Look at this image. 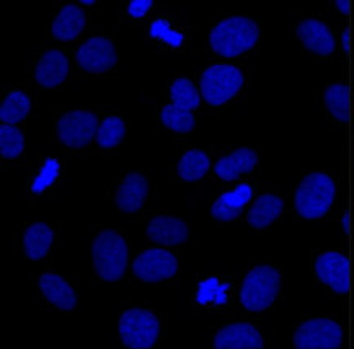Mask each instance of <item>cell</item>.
Returning <instances> with one entry per match:
<instances>
[{
  "instance_id": "25",
  "label": "cell",
  "mask_w": 354,
  "mask_h": 349,
  "mask_svg": "<svg viewBox=\"0 0 354 349\" xmlns=\"http://www.w3.org/2000/svg\"><path fill=\"white\" fill-rule=\"evenodd\" d=\"M325 106L335 120L346 122L349 120V88L344 84H333L326 87Z\"/></svg>"
},
{
  "instance_id": "3",
  "label": "cell",
  "mask_w": 354,
  "mask_h": 349,
  "mask_svg": "<svg viewBox=\"0 0 354 349\" xmlns=\"http://www.w3.org/2000/svg\"><path fill=\"white\" fill-rule=\"evenodd\" d=\"M281 289V273L274 266L260 265L250 270L240 287L243 309L260 314L273 305Z\"/></svg>"
},
{
  "instance_id": "32",
  "label": "cell",
  "mask_w": 354,
  "mask_h": 349,
  "mask_svg": "<svg viewBox=\"0 0 354 349\" xmlns=\"http://www.w3.org/2000/svg\"><path fill=\"white\" fill-rule=\"evenodd\" d=\"M229 289V285L224 284V285H219V281L216 278H211L207 281H204V283L199 284V291H198V302L199 303H207L211 301L217 302V296L219 294H224V291Z\"/></svg>"
},
{
  "instance_id": "20",
  "label": "cell",
  "mask_w": 354,
  "mask_h": 349,
  "mask_svg": "<svg viewBox=\"0 0 354 349\" xmlns=\"http://www.w3.org/2000/svg\"><path fill=\"white\" fill-rule=\"evenodd\" d=\"M283 209L284 202L279 196H276V194H261L250 207L247 214L248 225L257 230L270 227L283 214Z\"/></svg>"
},
{
  "instance_id": "11",
  "label": "cell",
  "mask_w": 354,
  "mask_h": 349,
  "mask_svg": "<svg viewBox=\"0 0 354 349\" xmlns=\"http://www.w3.org/2000/svg\"><path fill=\"white\" fill-rule=\"evenodd\" d=\"M315 274L333 292L348 294L351 285V265L339 252H325L315 260Z\"/></svg>"
},
{
  "instance_id": "29",
  "label": "cell",
  "mask_w": 354,
  "mask_h": 349,
  "mask_svg": "<svg viewBox=\"0 0 354 349\" xmlns=\"http://www.w3.org/2000/svg\"><path fill=\"white\" fill-rule=\"evenodd\" d=\"M25 151V135L17 126H0V155L3 158H17Z\"/></svg>"
},
{
  "instance_id": "28",
  "label": "cell",
  "mask_w": 354,
  "mask_h": 349,
  "mask_svg": "<svg viewBox=\"0 0 354 349\" xmlns=\"http://www.w3.org/2000/svg\"><path fill=\"white\" fill-rule=\"evenodd\" d=\"M160 121L163 122L165 128H169L174 133H189L193 131L194 124H196V120H194L192 111L181 110V108L175 106L174 103L171 105H165L160 113Z\"/></svg>"
},
{
  "instance_id": "14",
  "label": "cell",
  "mask_w": 354,
  "mask_h": 349,
  "mask_svg": "<svg viewBox=\"0 0 354 349\" xmlns=\"http://www.w3.org/2000/svg\"><path fill=\"white\" fill-rule=\"evenodd\" d=\"M188 235V225L178 217L157 216L147 224V237L163 247H176L185 243Z\"/></svg>"
},
{
  "instance_id": "33",
  "label": "cell",
  "mask_w": 354,
  "mask_h": 349,
  "mask_svg": "<svg viewBox=\"0 0 354 349\" xmlns=\"http://www.w3.org/2000/svg\"><path fill=\"white\" fill-rule=\"evenodd\" d=\"M152 0H133L128 6V13L134 18H142L152 8Z\"/></svg>"
},
{
  "instance_id": "36",
  "label": "cell",
  "mask_w": 354,
  "mask_h": 349,
  "mask_svg": "<svg viewBox=\"0 0 354 349\" xmlns=\"http://www.w3.org/2000/svg\"><path fill=\"white\" fill-rule=\"evenodd\" d=\"M82 6H93L95 3V0H82Z\"/></svg>"
},
{
  "instance_id": "35",
  "label": "cell",
  "mask_w": 354,
  "mask_h": 349,
  "mask_svg": "<svg viewBox=\"0 0 354 349\" xmlns=\"http://www.w3.org/2000/svg\"><path fill=\"white\" fill-rule=\"evenodd\" d=\"M343 43H344V49H349V36H348V31H344V35H343Z\"/></svg>"
},
{
  "instance_id": "26",
  "label": "cell",
  "mask_w": 354,
  "mask_h": 349,
  "mask_svg": "<svg viewBox=\"0 0 354 349\" xmlns=\"http://www.w3.org/2000/svg\"><path fill=\"white\" fill-rule=\"evenodd\" d=\"M170 97L175 106L186 111L196 110L199 103H201V95H199L198 88L194 87L193 82L188 79L175 80L170 87Z\"/></svg>"
},
{
  "instance_id": "22",
  "label": "cell",
  "mask_w": 354,
  "mask_h": 349,
  "mask_svg": "<svg viewBox=\"0 0 354 349\" xmlns=\"http://www.w3.org/2000/svg\"><path fill=\"white\" fill-rule=\"evenodd\" d=\"M54 240V232L44 222H35L24 234L25 255L33 261L43 260L48 255Z\"/></svg>"
},
{
  "instance_id": "8",
  "label": "cell",
  "mask_w": 354,
  "mask_h": 349,
  "mask_svg": "<svg viewBox=\"0 0 354 349\" xmlns=\"http://www.w3.org/2000/svg\"><path fill=\"white\" fill-rule=\"evenodd\" d=\"M98 117L90 111L75 110L66 113L57 121V138L71 149L85 147L93 138H97Z\"/></svg>"
},
{
  "instance_id": "1",
  "label": "cell",
  "mask_w": 354,
  "mask_h": 349,
  "mask_svg": "<svg viewBox=\"0 0 354 349\" xmlns=\"http://www.w3.org/2000/svg\"><path fill=\"white\" fill-rule=\"evenodd\" d=\"M260 39V28L247 17H229L217 23L209 33V44L224 57H237L247 53Z\"/></svg>"
},
{
  "instance_id": "27",
  "label": "cell",
  "mask_w": 354,
  "mask_h": 349,
  "mask_svg": "<svg viewBox=\"0 0 354 349\" xmlns=\"http://www.w3.org/2000/svg\"><path fill=\"white\" fill-rule=\"evenodd\" d=\"M126 135V122L120 116H108L98 126L97 144L102 149H113Z\"/></svg>"
},
{
  "instance_id": "31",
  "label": "cell",
  "mask_w": 354,
  "mask_h": 349,
  "mask_svg": "<svg viewBox=\"0 0 354 349\" xmlns=\"http://www.w3.org/2000/svg\"><path fill=\"white\" fill-rule=\"evenodd\" d=\"M151 36L153 38L163 41V43L170 44V46L178 48L183 43V35L178 33V31L171 30L170 23L165 20H156L151 26Z\"/></svg>"
},
{
  "instance_id": "13",
  "label": "cell",
  "mask_w": 354,
  "mask_h": 349,
  "mask_svg": "<svg viewBox=\"0 0 354 349\" xmlns=\"http://www.w3.org/2000/svg\"><path fill=\"white\" fill-rule=\"evenodd\" d=\"M265 346L261 333L250 323H230L214 337L216 349H261Z\"/></svg>"
},
{
  "instance_id": "7",
  "label": "cell",
  "mask_w": 354,
  "mask_h": 349,
  "mask_svg": "<svg viewBox=\"0 0 354 349\" xmlns=\"http://www.w3.org/2000/svg\"><path fill=\"white\" fill-rule=\"evenodd\" d=\"M292 341L297 349H338L343 343V330L331 319H310L297 326Z\"/></svg>"
},
{
  "instance_id": "21",
  "label": "cell",
  "mask_w": 354,
  "mask_h": 349,
  "mask_svg": "<svg viewBox=\"0 0 354 349\" xmlns=\"http://www.w3.org/2000/svg\"><path fill=\"white\" fill-rule=\"evenodd\" d=\"M85 28V13L80 7L66 6L61 8L53 21V35L59 41H72Z\"/></svg>"
},
{
  "instance_id": "30",
  "label": "cell",
  "mask_w": 354,
  "mask_h": 349,
  "mask_svg": "<svg viewBox=\"0 0 354 349\" xmlns=\"http://www.w3.org/2000/svg\"><path fill=\"white\" fill-rule=\"evenodd\" d=\"M59 171H61V165H59V162L56 160V158H48V160H44L38 176H36L33 181L31 191H33L35 194L43 193L44 189L51 187L54 181L57 180Z\"/></svg>"
},
{
  "instance_id": "34",
  "label": "cell",
  "mask_w": 354,
  "mask_h": 349,
  "mask_svg": "<svg viewBox=\"0 0 354 349\" xmlns=\"http://www.w3.org/2000/svg\"><path fill=\"white\" fill-rule=\"evenodd\" d=\"M335 6H337V8L342 13H349V8H351V3H349L348 0H338Z\"/></svg>"
},
{
  "instance_id": "6",
  "label": "cell",
  "mask_w": 354,
  "mask_h": 349,
  "mask_svg": "<svg viewBox=\"0 0 354 349\" xmlns=\"http://www.w3.org/2000/svg\"><path fill=\"white\" fill-rule=\"evenodd\" d=\"M160 323L151 310L131 309L120 319V337L131 349H151L157 343Z\"/></svg>"
},
{
  "instance_id": "10",
  "label": "cell",
  "mask_w": 354,
  "mask_h": 349,
  "mask_svg": "<svg viewBox=\"0 0 354 349\" xmlns=\"http://www.w3.org/2000/svg\"><path fill=\"white\" fill-rule=\"evenodd\" d=\"M75 59L77 64L84 70L100 74V72H106L116 66L118 54L115 44L110 39L103 38V36H92L84 44H80Z\"/></svg>"
},
{
  "instance_id": "17",
  "label": "cell",
  "mask_w": 354,
  "mask_h": 349,
  "mask_svg": "<svg viewBox=\"0 0 354 349\" xmlns=\"http://www.w3.org/2000/svg\"><path fill=\"white\" fill-rule=\"evenodd\" d=\"M253 196V188L250 185H239L232 191L222 193L219 198L212 202L211 216L219 222H230L237 219L243 207L247 206Z\"/></svg>"
},
{
  "instance_id": "18",
  "label": "cell",
  "mask_w": 354,
  "mask_h": 349,
  "mask_svg": "<svg viewBox=\"0 0 354 349\" xmlns=\"http://www.w3.org/2000/svg\"><path fill=\"white\" fill-rule=\"evenodd\" d=\"M258 165V155L253 149L240 147L229 155L222 157L216 163V175L224 181H235L242 175L255 170Z\"/></svg>"
},
{
  "instance_id": "19",
  "label": "cell",
  "mask_w": 354,
  "mask_h": 349,
  "mask_svg": "<svg viewBox=\"0 0 354 349\" xmlns=\"http://www.w3.org/2000/svg\"><path fill=\"white\" fill-rule=\"evenodd\" d=\"M39 291L62 312H71L77 305V294L64 278L54 273H44L39 278Z\"/></svg>"
},
{
  "instance_id": "9",
  "label": "cell",
  "mask_w": 354,
  "mask_h": 349,
  "mask_svg": "<svg viewBox=\"0 0 354 349\" xmlns=\"http://www.w3.org/2000/svg\"><path fill=\"white\" fill-rule=\"evenodd\" d=\"M133 271L136 278L144 283H160V281L171 279L176 276L178 260L174 253L162 250V248H151L136 258Z\"/></svg>"
},
{
  "instance_id": "5",
  "label": "cell",
  "mask_w": 354,
  "mask_h": 349,
  "mask_svg": "<svg viewBox=\"0 0 354 349\" xmlns=\"http://www.w3.org/2000/svg\"><path fill=\"white\" fill-rule=\"evenodd\" d=\"M243 74L239 67L230 64H214L201 75L199 88L204 102L211 106H221L232 100L243 87Z\"/></svg>"
},
{
  "instance_id": "23",
  "label": "cell",
  "mask_w": 354,
  "mask_h": 349,
  "mask_svg": "<svg viewBox=\"0 0 354 349\" xmlns=\"http://www.w3.org/2000/svg\"><path fill=\"white\" fill-rule=\"evenodd\" d=\"M211 160L206 152L203 151H188L181 155L178 162V175L186 183L201 180L209 171Z\"/></svg>"
},
{
  "instance_id": "2",
  "label": "cell",
  "mask_w": 354,
  "mask_h": 349,
  "mask_svg": "<svg viewBox=\"0 0 354 349\" xmlns=\"http://www.w3.org/2000/svg\"><path fill=\"white\" fill-rule=\"evenodd\" d=\"M337 196L335 181L326 173L314 171L304 176L299 183L294 196V206L297 214L307 220H315L324 217L333 206Z\"/></svg>"
},
{
  "instance_id": "4",
  "label": "cell",
  "mask_w": 354,
  "mask_h": 349,
  "mask_svg": "<svg viewBox=\"0 0 354 349\" xmlns=\"http://www.w3.org/2000/svg\"><path fill=\"white\" fill-rule=\"evenodd\" d=\"M92 261L97 274L106 283H116L128 268V245L115 230H103L92 242Z\"/></svg>"
},
{
  "instance_id": "16",
  "label": "cell",
  "mask_w": 354,
  "mask_h": 349,
  "mask_svg": "<svg viewBox=\"0 0 354 349\" xmlns=\"http://www.w3.org/2000/svg\"><path fill=\"white\" fill-rule=\"evenodd\" d=\"M149 185L140 173H128L121 181L116 193V206L126 214H134L144 206L147 199Z\"/></svg>"
},
{
  "instance_id": "24",
  "label": "cell",
  "mask_w": 354,
  "mask_h": 349,
  "mask_svg": "<svg viewBox=\"0 0 354 349\" xmlns=\"http://www.w3.org/2000/svg\"><path fill=\"white\" fill-rule=\"evenodd\" d=\"M31 108L30 98L24 92H10L0 105V120L3 124H15L28 116Z\"/></svg>"
},
{
  "instance_id": "12",
  "label": "cell",
  "mask_w": 354,
  "mask_h": 349,
  "mask_svg": "<svg viewBox=\"0 0 354 349\" xmlns=\"http://www.w3.org/2000/svg\"><path fill=\"white\" fill-rule=\"evenodd\" d=\"M296 33L302 46L310 53L317 54V56H331L335 53V48H337V41H335V36L328 26L324 21L315 20V18L302 20L297 25Z\"/></svg>"
},
{
  "instance_id": "15",
  "label": "cell",
  "mask_w": 354,
  "mask_h": 349,
  "mask_svg": "<svg viewBox=\"0 0 354 349\" xmlns=\"http://www.w3.org/2000/svg\"><path fill=\"white\" fill-rule=\"evenodd\" d=\"M67 75H69V61L66 54L57 49H51L44 54L35 70L36 82L44 88H54L64 84Z\"/></svg>"
}]
</instances>
